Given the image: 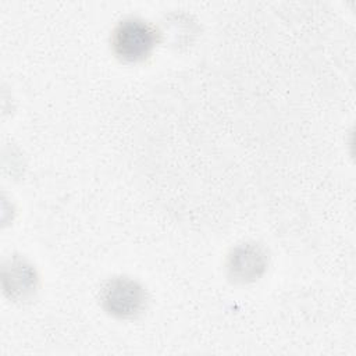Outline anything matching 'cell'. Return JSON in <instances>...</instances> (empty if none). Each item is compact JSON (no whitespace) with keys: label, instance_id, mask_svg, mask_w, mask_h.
I'll return each mask as SVG.
<instances>
[{"label":"cell","instance_id":"obj_2","mask_svg":"<svg viewBox=\"0 0 356 356\" xmlns=\"http://www.w3.org/2000/svg\"><path fill=\"white\" fill-rule=\"evenodd\" d=\"M145 286L129 277H113L100 289V303L107 314L120 320H132L147 307Z\"/></svg>","mask_w":356,"mask_h":356},{"label":"cell","instance_id":"obj_4","mask_svg":"<svg viewBox=\"0 0 356 356\" xmlns=\"http://www.w3.org/2000/svg\"><path fill=\"white\" fill-rule=\"evenodd\" d=\"M3 288L11 299H29L38 289L36 270L25 259L13 256L3 267Z\"/></svg>","mask_w":356,"mask_h":356},{"label":"cell","instance_id":"obj_3","mask_svg":"<svg viewBox=\"0 0 356 356\" xmlns=\"http://www.w3.org/2000/svg\"><path fill=\"white\" fill-rule=\"evenodd\" d=\"M268 267L267 250L256 242H243L231 249L227 274L236 284H250L264 275Z\"/></svg>","mask_w":356,"mask_h":356},{"label":"cell","instance_id":"obj_1","mask_svg":"<svg viewBox=\"0 0 356 356\" xmlns=\"http://www.w3.org/2000/svg\"><path fill=\"white\" fill-rule=\"evenodd\" d=\"M159 29L139 17L121 19L111 32L110 44L114 56L128 64L146 61L160 43Z\"/></svg>","mask_w":356,"mask_h":356}]
</instances>
